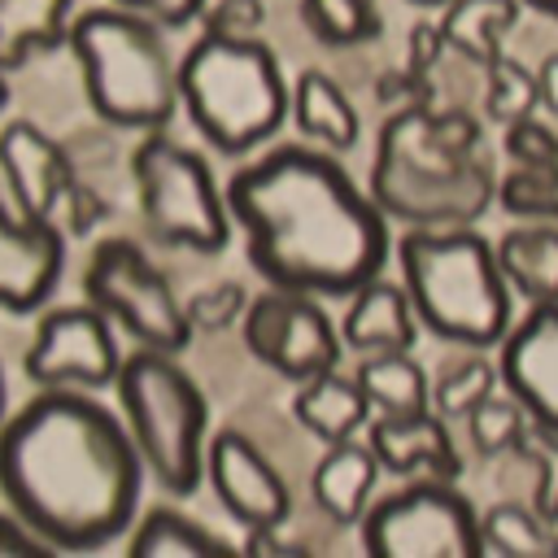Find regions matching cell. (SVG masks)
<instances>
[{
	"mask_svg": "<svg viewBox=\"0 0 558 558\" xmlns=\"http://www.w3.org/2000/svg\"><path fill=\"white\" fill-rule=\"evenodd\" d=\"M227 209L244 231L248 266L270 288L349 296L379 279L392 253L388 214L327 148L279 144L240 166Z\"/></svg>",
	"mask_w": 558,
	"mask_h": 558,
	"instance_id": "6da1fadb",
	"label": "cell"
},
{
	"mask_svg": "<svg viewBox=\"0 0 558 558\" xmlns=\"http://www.w3.org/2000/svg\"><path fill=\"white\" fill-rule=\"evenodd\" d=\"M144 458L109 405L83 388H39L0 423V493L52 549L87 554L140 514Z\"/></svg>",
	"mask_w": 558,
	"mask_h": 558,
	"instance_id": "7a4b0ae2",
	"label": "cell"
},
{
	"mask_svg": "<svg viewBox=\"0 0 558 558\" xmlns=\"http://www.w3.org/2000/svg\"><path fill=\"white\" fill-rule=\"evenodd\" d=\"M497 161L480 118L414 105L384 118L366 192L401 227H471L497 201Z\"/></svg>",
	"mask_w": 558,
	"mask_h": 558,
	"instance_id": "3957f363",
	"label": "cell"
},
{
	"mask_svg": "<svg viewBox=\"0 0 558 558\" xmlns=\"http://www.w3.org/2000/svg\"><path fill=\"white\" fill-rule=\"evenodd\" d=\"M401 288L436 340L458 349H497L514 323V292L497 266L493 240L475 227H405L397 240Z\"/></svg>",
	"mask_w": 558,
	"mask_h": 558,
	"instance_id": "277c9868",
	"label": "cell"
},
{
	"mask_svg": "<svg viewBox=\"0 0 558 558\" xmlns=\"http://www.w3.org/2000/svg\"><path fill=\"white\" fill-rule=\"evenodd\" d=\"M179 105L209 148L244 157L288 122L292 83L270 44L196 35L179 57Z\"/></svg>",
	"mask_w": 558,
	"mask_h": 558,
	"instance_id": "5b68a950",
	"label": "cell"
},
{
	"mask_svg": "<svg viewBox=\"0 0 558 558\" xmlns=\"http://www.w3.org/2000/svg\"><path fill=\"white\" fill-rule=\"evenodd\" d=\"M65 48L96 118L118 131H166L179 109V61H170L157 22L100 4L74 17Z\"/></svg>",
	"mask_w": 558,
	"mask_h": 558,
	"instance_id": "8992f818",
	"label": "cell"
},
{
	"mask_svg": "<svg viewBox=\"0 0 558 558\" xmlns=\"http://www.w3.org/2000/svg\"><path fill=\"white\" fill-rule=\"evenodd\" d=\"M174 357L179 353L161 349L126 353L113 392L118 414L157 488H166L170 497H192L205 480L209 401Z\"/></svg>",
	"mask_w": 558,
	"mask_h": 558,
	"instance_id": "52a82bcc",
	"label": "cell"
},
{
	"mask_svg": "<svg viewBox=\"0 0 558 558\" xmlns=\"http://www.w3.org/2000/svg\"><path fill=\"white\" fill-rule=\"evenodd\" d=\"M131 174L148 235L192 253L227 248L235 227L227 209V192L218 187L209 161L196 148L170 140L166 131H148L131 153Z\"/></svg>",
	"mask_w": 558,
	"mask_h": 558,
	"instance_id": "ba28073f",
	"label": "cell"
},
{
	"mask_svg": "<svg viewBox=\"0 0 558 558\" xmlns=\"http://www.w3.org/2000/svg\"><path fill=\"white\" fill-rule=\"evenodd\" d=\"M83 301H92L140 349L183 353L196 336L170 279L148 262L135 240L122 235L92 244L83 266Z\"/></svg>",
	"mask_w": 558,
	"mask_h": 558,
	"instance_id": "9c48e42d",
	"label": "cell"
},
{
	"mask_svg": "<svg viewBox=\"0 0 558 558\" xmlns=\"http://www.w3.org/2000/svg\"><path fill=\"white\" fill-rule=\"evenodd\" d=\"M362 549L375 558H475L480 510L458 480L414 475L405 488L379 497L357 519Z\"/></svg>",
	"mask_w": 558,
	"mask_h": 558,
	"instance_id": "30bf717a",
	"label": "cell"
},
{
	"mask_svg": "<svg viewBox=\"0 0 558 558\" xmlns=\"http://www.w3.org/2000/svg\"><path fill=\"white\" fill-rule=\"evenodd\" d=\"M0 170L13 209L26 218L57 222L65 235H87L105 218L100 196L78 183L65 148L31 118H13L0 126Z\"/></svg>",
	"mask_w": 558,
	"mask_h": 558,
	"instance_id": "8fae6325",
	"label": "cell"
},
{
	"mask_svg": "<svg viewBox=\"0 0 558 558\" xmlns=\"http://www.w3.org/2000/svg\"><path fill=\"white\" fill-rule=\"evenodd\" d=\"M240 336H244V349L288 384H305L323 371H336L344 357L340 327L323 310V296L292 292V288L266 283V292L248 296Z\"/></svg>",
	"mask_w": 558,
	"mask_h": 558,
	"instance_id": "7c38bea8",
	"label": "cell"
},
{
	"mask_svg": "<svg viewBox=\"0 0 558 558\" xmlns=\"http://www.w3.org/2000/svg\"><path fill=\"white\" fill-rule=\"evenodd\" d=\"M118 327L92 305H52L39 314L35 336L22 353V371L39 388H83L100 392L113 388L122 371Z\"/></svg>",
	"mask_w": 558,
	"mask_h": 558,
	"instance_id": "4fadbf2b",
	"label": "cell"
},
{
	"mask_svg": "<svg viewBox=\"0 0 558 558\" xmlns=\"http://www.w3.org/2000/svg\"><path fill=\"white\" fill-rule=\"evenodd\" d=\"M205 480L218 506L248 532V527H283L292 514V493L279 466L235 427L209 436L205 449Z\"/></svg>",
	"mask_w": 558,
	"mask_h": 558,
	"instance_id": "5bb4252c",
	"label": "cell"
},
{
	"mask_svg": "<svg viewBox=\"0 0 558 558\" xmlns=\"http://www.w3.org/2000/svg\"><path fill=\"white\" fill-rule=\"evenodd\" d=\"M65 270V231L0 201V310L35 314L52 301Z\"/></svg>",
	"mask_w": 558,
	"mask_h": 558,
	"instance_id": "9a60e30c",
	"label": "cell"
},
{
	"mask_svg": "<svg viewBox=\"0 0 558 558\" xmlns=\"http://www.w3.org/2000/svg\"><path fill=\"white\" fill-rule=\"evenodd\" d=\"M501 388L527 410L532 423L558 432V301L532 305L497 344Z\"/></svg>",
	"mask_w": 558,
	"mask_h": 558,
	"instance_id": "2e32d148",
	"label": "cell"
},
{
	"mask_svg": "<svg viewBox=\"0 0 558 558\" xmlns=\"http://www.w3.org/2000/svg\"><path fill=\"white\" fill-rule=\"evenodd\" d=\"M366 445L379 458V471L388 475H440L458 480L462 475V453L449 436V418L436 410L423 414H375L366 423Z\"/></svg>",
	"mask_w": 558,
	"mask_h": 558,
	"instance_id": "e0dca14e",
	"label": "cell"
},
{
	"mask_svg": "<svg viewBox=\"0 0 558 558\" xmlns=\"http://www.w3.org/2000/svg\"><path fill=\"white\" fill-rule=\"evenodd\" d=\"M344 314H340V340L353 353H410L418 340V314L405 296L401 283L392 279H371L357 292L344 296Z\"/></svg>",
	"mask_w": 558,
	"mask_h": 558,
	"instance_id": "ac0fdd59",
	"label": "cell"
},
{
	"mask_svg": "<svg viewBox=\"0 0 558 558\" xmlns=\"http://www.w3.org/2000/svg\"><path fill=\"white\" fill-rule=\"evenodd\" d=\"M375 480H379V458L366 440H340V445H327V453L318 458L314 475H310V493L318 501V510L349 527L366 514L371 506V493H375Z\"/></svg>",
	"mask_w": 558,
	"mask_h": 558,
	"instance_id": "d6986e66",
	"label": "cell"
},
{
	"mask_svg": "<svg viewBox=\"0 0 558 558\" xmlns=\"http://www.w3.org/2000/svg\"><path fill=\"white\" fill-rule=\"evenodd\" d=\"M292 418L318 436L323 445H340V440H353L357 432H366V423L375 418L366 392L357 388L353 375H340L336 371H323L305 384H296L292 392Z\"/></svg>",
	"mask_w": 558,
	"mask_h": 558,
	"instance_id": "ffe728a7",
	"label": "cell"
},
{
	"mask_svg": "<svg viewBox=\"0 0 558 558\" xmlns=\"http://www.w3.org/2000/svg\"><path fill=\"white\" fill-rule=\"evenodd\" d=\"M288 118L296 122V131L314 144H323L327 153H349L362 135V118L353 109V100L344 96V87L323 74L318 65L301 70L292 83V109Z\"/></svg>",
	"mask_w": 558,
	"mask_h": 558,
	"instance_id": "44dd1931",
	"label": "cell"
},
{
	"mask_svg": "<svg viewBox=\"0 0 558 558\" xmlns=\"http://www.w3.org/2000/svg\"><path fill=\"white\" fill-rule=\"evenodd\" d=\"M497 266L527 305L558 301V227L554 222H519L501 240H493Z\"/></svg>",
	"mask_w": 558,
	"mask_h": 558,
	"instance_id": "7402d4cb",
	"label": "cell"
},
{
	"mask_svg": "<svg viewBox=\"0 0 558 558\" xmlns=\"http://www.w3.org/2000/svg\"><path fill=\"white\" fill-rule=\"evenodd\" d=\"M74 17V0H0V74L61 48Z\"/></svg>",
	"mask_w": 558,
	"mask_h": 558,
	"instance_id": "603a6c76",
	"label": "cell"
},
{
	"mask_svg": "<svg viewBox=\"0 0 558 558\" xmlns=\"http://www.w3.org/2000/svg\"><path fill=\"white\" fill-rule=\"evenodd\" d=\"M519 0H449L436 17L445 48L475 61V65H493L506 52V35L519 22Z\"/></svg>",
	"mask_w": 558,
	"mask_h": 558,
	"instance_id": "cb8c5ba5",
	"label": "cell"
},
{
	"mask_svg": "<svg viewBox=\"0 0 558 558\" xmlns=\"http://www.w3.org/2000/svg\"><path fill=\"white\" fill-rule=\"evenodd\" d=\"M131 558H227L231 545L214 536L205 523L187 519L174 506H153L131 523L126 536Z\"/></svg>",
	"mask_w": 558,
	"mask_h": 558,
	"instance_id": "d4e9b609",
	"label": "cell"
},
{
	"mask_svg": "<svg viewBox=\"0 0 558 558\" xmlns=\"http://www.w3.org/2000/svg\"><path fill=\"white\" fill-rule=\"evenodd\" d=\"M375 414H423L432 410V379L410 353H366L353 371Z\"/></svg>",
	"mask_w": 558,
	"mask_h": 558,
	"instance_id": "484cf974",
	"label": "cell"
},
{
	"mask_svg": "<svg viewBox=\"0 0 558 558\" xmlns=\"http://www.w3.org/2000/svg\"><path fill=\"white\" fill-rule=\"evenodd\" d=\"M484 554L506 558H558V523H545L527 501H497L480 514Z\"/></svg>",
	"mask_w": 558,
	"mask_h": 558,
	"instance_id": "4316f807",
	"label": "cell"
},
{
	"mask_svg": "<svg viewBox=\"0 0 558 558\" xmlns=\"http://www.w3.org/2000/svg\"><path fill=\"white\" fill-rule=\"evenodd\" d=\"M296 13L305 31L327 48H357L384 31L375 0H296Z\"/></svg>",
	"mask_w": 558,
	"mask_h": 558,
	"instance_id": "83f0119b",
	"label": "cell"
},
{
	"mask_svg": "<svg viewBox=\"0 0 558 558\" xmlns=\"http://www.w3.org/2000/svg\"><path fill=\"white\" fill-rule=\"evenodd\" d=\"M497 205L519 222H554L558 227V153L541 166H510L497 179Z\"/></svg>",
	"mask_w": 558,
	"mask_h": 558,
	"instance_id": "f1b7e54d",
	"label": "cell"
},
{
	"mask_svg": "<svg viewBox=\"0 0 558 558\" xmlns=\"http://www.w3.org/2000/svg\"><path fill=\"white\" fill-rule=\"evenodd\" d=\"M501 388V371H497V362H488L480 349H471V357H462V362H453L445 375H436V384H432V410L440 414V418H466L480 401H488L493 392Z\"/></svg>",
	"mask_w": 558,
	"mask_h": 558,
	"instance_id": "f546056e",
	"label": "cell"
},
{
	"mask_svg": "<svg viewBox=\"0 0 558 558\" xmlns=\"http://www.w3.org/2000/svg\"><path fill=\"white\" fill-rule=\"evenodd\" d=\"M466 436H471V449L480 458H514V449L523 445L532 418L527 410L510 397V392H493L488 401H480L466 418Z\"/></svg>",
	"mask_w": 558,
	"mask_h": 558,
	"instance_id": "4dcf8cb0",
	"label": "cell"
},
{
	"mask_svg": "<svg viewBox=\"0 0 558 558\" xmlns=\"http://www.w3.org/2000/svg\"><path fill=\"white\" fill-rule=\"evenodd\" d=\"M488 70V83H484V113L497 122V126H510L519 118H532L536 105H541V92H536V70H527L523 61L514 57H497Z\"/></svg>",
	"mask_w": 558,
	"mask_h": 558,
	"instance_id": "1f68e13d",
	"label": "cell"
},
{
	"mask_svg": "<svg viewBox=\"0 0 558 558\" xmlns=\"http://www.w3.org/2000/svg\"><path fill=\"white\" fill-rule=\"evenodd\" d=\"M514 458H523L532 466V497H527V506L545 523H558V432L545 427V423H532L523 445L514 449Z\"/></svg>",
	"mask_w": 558,
	"mask_h": 558,
	"instance_id": "d6a6232c",
	"label": "cell"
},
{
	"mask_svg": "<svg viewBox=\"0 0 558 558\" xmlns=\"http://www.w3.org/2000/svg\"><path fill=\"white\" fill-rule=\"evenodd\" d=\"M183 310H187L192 331H222V327H231V323L244 318L248 292H244L235 279H222V283H209V288L192 292V296L183 301Z\"/></svg>",
	"mask_w": 558,
	"mask_h": 558,
	"instance_id": "836d02e7",
	"label": "cell"
},
{
	"mask_svg": "<svg viewBox=\"0 0 558 558\" xmlns=\"http://www.w3.org/2000/svg\"><path fill=\"white\" fill-rule=\"evenodd\" d=\"M262 26H266V4L262 0H214L201 13V35L262 39Z\"/></svg>",
	"mask_w": 558,
	"mask_h": 558,
	"instance_id": "e575fe53",
	"label": "cell"
},
{
	"mask_svg": "<svg viewBox=\"0 0 558 558\" xmlns=\"http://www.w3.org/2000/svg\"><path fill=\"white\" fill-rule=\"evenodd\" d=\"M501 148H506L510 166H541L558 153V135L532 113V118H519V122L501 126Z\"/></svg>",
	"mask_w": 558,
	"mask_h": 558,
	"instance_id": "d590c367",
	"label": "cell"
},
{
	"mask_svg": "<svg viewBox=\"0 0 558 558\" xmlns=\"http://www.w3.org/2000/svg\"><path fill=\"white\" fill-rule=\"evenodd\" d=\"M375 100L388 105L392 113L397 109H414V105H436V83L414 74L410 65H397V70H384L379 83H375Z\"/></svg>",
	"mask_w": 558,
	"mask_h": 558,
	"instance_id": "8d00e7d4",
	"label": "cell"
},
{
	"mask_svg": "<svg viewBox=\"0 0 558 558\" xmlns=\"http://www.w3.org/2000/svg\"><path fill=\"white\" fill-rule=\"evenodd\" d=\"M118 9L126 13H140L148 22H157L161 31H179V26H192L201 22V13L209 9L205 0H113Z\"/></svg>",
	"mask_w": 558,
	"mask_h": 558,
	"instance_id": "74e56055",
	"label": "cell"
},
{
	"mask_svg": "<svg viewBox=\"0 0 558 558\" xmlns=\"http://www.w3.org/2000/svg\"><path fill=\"white\" fill-rule=\"evenodd\" d=\"M26 554H57L17 510H0V558H26Z\"/></svg>",
	"mask_w": 558,
	"mask_h": 558,
	"instance_id": "f35d334b",
	"label": "cell"
},
{
	"mask_svg": "<svg viewBox=\"0 0 558 558\" xmlns=\"http://www.w3.org/2000/svg\"><path fill=\"white\" fill-rule=\"evenodd\" d=\"M445 52H449V48H445L440 26H436V22H414V31H410V48H405V65H410L414 74L432 78V70L440 65Z\"/></svg>",
	"mask_w": 558,
	"mask_h": 558,
	"instance_id": "ab89813d",
	"label": "cell"
},
{
	"mask_svg": "<svg viewBox=\"0 0 558 558\" xmlns=\"http://www.w3.org/2000/svg\"><path fill=\"white\" fill-rule=\"evenodd\" d=\"M240 549L248 558H301V545L279 541V527H248V536L240 541Z\"/></svg>",
	"mask_w": 558,
	"mask_h": 558,
	"instance_id": "60d3db41",
	"label": "cell"
},
{
	"mask_svg": "<svg viewBox=\"0 0 558 558\" xmlns=\"http://www.w3.org/2000/svg\"><path fill=\"white\" fill-rule=\"evenodd\" d=\"M536 92H541V105L558 118V52H549V57L536 65Z\"/></svg>",
	"mask_w": 558,
	"mask_h": 558,
	"instance_id": "b9f144b4",
	"label": "cell"
},
{
	"mask_svg": "<svg viewBox=\"0 0 558 558\" xmlns=\"http://www.w3.org/2000/svg\"><path fill=\"white\" fill-rule=\"evenodd\" d=\"M519 4H523V9H536L541 17H549V22L558 26V0H519Z\"/></svg>",
	"mask_w": 558,
	"mask_h": 558,
	"instance_id": "7bdbcfd3",
	"label": "cell"
},
{
	"mask_svg": "<svg viewBox=\"0 0 558 558\" xmlns=\"http://www.w3.org/2000/svg\"><path fill=\"white\" fill-rule=\"evenodd\" d=\"M4 405H9V392H4V371H0V423H4V414H9Z\"/></svg>",
	"mask_w": 558,
	"mask_h": 558,
	"instance_id": "ee69618b",
	"label": "cell"
},
{
	"mask_svg": "<svg viewBox=\"0 0 558 558\" xmlns=\"http://www.w3.org/2000/svg\"><path fill=\"white\" fill-rule=\"evenodd\" d=\"M410 4H418V9H445L449 0H410Z\"/></svg>",
	"mask_w": 558,
	"mask_h": 558,
	"instance_id": "f6af8a7d",
	"label": "cell"
},
{
	"mask_svg": "<svg viewBox=\"0 0 558 558\" xmlns=\"http://www.w3.org/2000/svg\"><path fill=\"white\" fill-rule=\"evenodd\" d=\"M4 105H9V83H4V74H0V113H4Z\"/></svg>",
	"mask_w": 558,
	"mask_h": 558,
	"instance_id": "bcb514c9",
	"label": "cell"
}]
</instances>
